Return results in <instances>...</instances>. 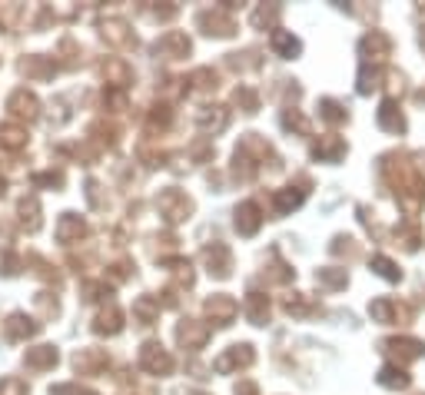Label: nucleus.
Here are the masks:
<instances>
[{"mask_svg":"<svg viewBox=\"0 0 425 395\" xmlns=\"http://www.w3.org/2000/svg\"><path fill=\"white\" fill-rule=\"evenodd\" d=\"M359 50H362V56H386L388 54V37H382V34H369V37H362V43H359Z\"/></svg>","mask_w":425,"mask_h":395,"instance_id":"nucleus-25","label":"nucleus"},{"mask_svg":"<svg viewBox=\"0 0 425 395\" xmlns=\"http://www.w3.org/2000/svg\"><path fill=\"white\" fill-rule=\"evenodd\" d=\"M196 123H200L206 133H220V130H226V123H229V113L222 110V107H203V110L196 113Z\"/></svg>","mask_w":425,"mask_h":395,"instance_id":"nucleus-13","label":"nucleus"},{"mask_svg":"<svg viewBox=\"0 0 425 395\" xmlns=\"http://www.w3.org/2000/svg\"><path fill=\"white\" fill-rule=\"evenodd\" d=\"M56 67L47 63L43 56H27V60H23V74H30V76H50Z\"/></svg>","mask_w":425,"mask_h":395,"instance_id":"nucleus-30","label":"nucleus"},{"mask_svg":"<svg viewBox=\"0 0 425 395\" xmlns=\"http://www.w3.org/2000/svg\"><path fill=\"white\" fill-rule=\"evenodd\" d=\"M103 74H107V83H116V87H127L129 83L127 63H120V60H110V63L103 67Z\"/></svg>","mask_w":425,"mask_h":395,"instance_id":"nucleus-29","label":"nucleus"},{"mask_svg":"<svg viewBox=\"0 0 425 395\" xmlns=\"http://www.w3.org/2000/svg\"><path fill=\"white\" fill-rule=\"evenodd\" d=\"M253 345H233L229 352H222L216 359V372H233V369H246V365H253Z\"/></svg>","mask_w":425,"mask_h":395,"instance_id":"nucleus-7","label":"nucleus"},{"mask_svg":"<svg viewBox=\"0 0 425 395\" xmlns=\"http://www.w3.org/2000/svg\"><path fill=\"white\" fill-rule=\"evenodd\" d=\"M196 23L203 27L206 34H216V37H229V34L236 30V20H233V14H229V7H213V10H203Z\"/></svg>","mask_w":425,"mask_h":395,"instance_id":"nucleus-2","label":"nucleus"},{"mask_svg":"<svg viewBox=\"0 0 425 395\" xmlns=\"http://www.w3.org/2000/svg\"><path fill=\"white\" fill-rule=\"evenodd\" d=\"M246 319L253 325H266V319H269V299L262 292H249L246 296Z\"/></svg>","mask_w":425,"mask_h":395,"instance_id":"nucleus-15","label":"nucleus"},{"mask_svg":"<svg viewBox=\"0 0 425 395\" xmlns=\"http://www.w3.org/2000/svg\"><path fill=\"white\" fill-rule=\"evenodd\" d=\"M160 50L169 56H186L189 54V40H186V34H176V30H173V34H167V37L156 43V54H160Z\"/></svg>","mask_w":425,"mask_h":395,"instance_id":"nucleus-17","label":"nucleus"},{"mask_svg":"<svg viewBox=\"0 0 425 395\" xmlns=\"http://www.w3.org/2000/svg\"><path fill=\"white\" fill-rule=\"evenodd\" d=\"M286 312L289 316H309V312H315V302L306 299V296H289L286 299Z\"/></svg>","mask_w":425,"mask_h":395,"instance_id":"nucleus-34","label":"nucleus"},{"mask_svg":"<svg viewBox=\"0 0 425 395\" xmlns=\"http://www.w3.org/2000/svg\"><path fill=\"white\" fill-rule=\"evenodd\" d=\"M282 127H286V130L309 133V123H306V116H302L299 110H286V113H282Z\"/></svg>","mask_w":425,"mask_h":395,"instance_id":"nucleus-35","label":"nucleus"},{"mask_svg":"<svg viewBox=\"0 0 425 395\" xmlns=\"http://www.w3.org/2000/svg\"><path fill=\"white\" fill-rule=\"evenodd\" d=\"M379 123L386 127V130H392V133H399L402 127H406V120H402V113L395 110V103L392 100H386L382 107H379Z\"/></svg>","mask_w":425,"mask_h":395,"instance_id":"nucleus-22","label":"nucleus"},{"mask_svg":"<svg viewBox=\"0 0 425 395\" xmlns=\"http://www.w3.org/2000/svg\"><path fill=\"white\" fill-rule=\"evenodd\" d=\"M319 116H322L326 123H342V120H346V110H342V103H335V100H322V103H319Z\"/></svg>","mask_w":425,"mask_h":395,"instance_id":"nucleus-31","label":"nucleus"},{"mask_svg":"<svg viewBox=\"0 0 425 395\" xmlns=\"http://www.w3.org/2000/svg\"><path fill=\"white\" fill-rule=\"evenodd\" d=\"M273 50H276L279 56H286V60H293L302 47H299V40L293 37V34H286V30H273Z\"/></svg>","mask_w":425,"mask_h":395,"instance_id":"nucleus-18","label":"nucleus"},{"mask_svg":"<svg viewBox=\"0 0 425 395\" xmlns=\"http://www.w3.org/2000/svg\"><path fill=\"white\" fill-rule=\"evenodd\" d=\"M189 209H193V203L186 200V193H180V189H163V193H160V213L167 216V223L186 220Z\"/></svg>","mask_w":425,"mask_h":395,"instance_id":"nucleus-3","label":"nucleus"},{"mask_svg":"<svg viewBox=\"0 0 425 395\" xmlns=\"http://www.w3.org/2000/svg\"><path fill=\"white\" fill-rule=\"evenodd\" d=\"M189 83H193L196 90H209V87H216V74H213L209 67H203V70H196V74L189 76Z\"/></svg>","mask_w":425,"mask_h":395,"instance_id":"nucleus-37","label":"nucleus"},{"mask_svg":"<svg viewBox=\"0 0 425 395\" xmlns=\"http://www.w3.org/2000/svg\"><path fill=\"white\" fill-rule=\"evenodd\" d=\"M3 332L10 342H20V339H30L40 332V322H34L30 316H23V312H14L10 319L3 322Z\"/></svg>","mask_w":425,"mask_h":395,"instance_id":"nucleus-8","label":"nucleus"},{"mask_svg":"<svg viewBox=\"0 0 425 395\" xmlns=\"http://www.w3.org/2000/svg\"><path fill=\"white\" fill-rule=\"evenodd\" d=\"M206 312H209V319L216 322V325H229V322L236 319V312H240V302L233 299V296H213V299L206 302Z\"/></svg>","mask_w":425,"mask_h":395,"instance_id":"nucleus-6","label":"nucleus"},{"mask_svg":"<svg viewBox=\"0 0 425 395\" xmlns=\"http://www.w3.org/2000/svg\"><path fill=\"white\" fill-rule=\"evenodd\" d=\"M276 209L279 213H289V209H296L302 200H306V189H296V186H289V189H279L276 196Z\"/></svg>","mask_w":425,"mask_h":395,"instance_id":"nucleus-23","label":"nucleus"},{"mask_svg":"<svg viewBox=\"0 0 425 395\" xmlns=\"http://www.w3.org/2000/svg\"><path fill=\"white\" fill-rule=\"evenodd\" d=\"M203 259H206V266H209V273H213V276H220V279H226V276H229V269H233V253H229V246H222V243L206 246Z\"/></svg>","mask_w":425,"mask_h":395,"instance_id":"nucleus-4","label":"nucleus"},{"mask_svg":"<svg viewBox=\"0 0 425 395\" xmlns=\"http://www.w3.org/2000/svg\"><path fill=\"white\" fill-rule=\"evenodd\" d=\"M0 147H7V150L27 147V130H23V127H14V123H3V127H0Z\"/></svg>","mask_w":425,"mask_h":395,"instance_id":"nucleus-20","label":"nucleus"},{"mask_svg":"<svg viewBox=\"0 0 425 395\" xmlns=\"http://www.w3.org/2000/svg\"><path fill=\"white\" fill-rule=\"evenodd\" d=\"M379 382L382 385H388V389H402V385H408V378L402 369H395V365H386L382 372H379Z\"/></svg>","mask_w":425,"mask_h":395,"instance_id":"nucleus-32","label":"nucleus"},{"mask_svg":"<svg viewBox=\"0 0 425 395\" xmlns=\"http://www.w3.org/2000/svg\"><path fill=\"white\" fill-rule=\"evenodd\" d=\"M133 312H136V319L143 322V325H153V319L160 316V299H153V296H140V299L133 302Z\"/></svg>","mask_w":425,"mask_h":395,"instance_id":"nucleus-19","label":"nucleus"},{"mask_svg":"<svg viewBox=\"0 0 425 395\" xmlns=\"http://www.w3.org/2000/svg\"><path fill=\"white\" fill-rule=\"evenodd\" d=\"M23 362H27V369H54L56 365V349L54 345H37V349H27V356H23Z\"/></svg>","mask_w":425,"mask_h":395,"instance_id":"nucleus-16","label":"nucleus"},{"mask_svg":"<svg viewBox=\"0 0 425 395\" xmlns=\"http://www.w3.org/2000/svg\"><path fill=\"white\" fill-rule=\"evenodd\" d=\"M7 110L14 113V116H20V120H37V113H40V103H37V96L30 94V90H14L10 94V100H7Z\"/></svg>","mask_w":425,"mask_h":395,"instance_id":"nucleus-5","label":"nucleus"},{"mask_svg":"<svg viewBox=\"0 0 425 395\" xmlns=\"http://www.w3.org/2000/svg\"><path fill=\"white\" fill-rule=\"evenodd\" d=\"M0 395H27V382L17 376L0 378Z\"/></svg>","mask_w":425,"mask_h":395,"instance_id":"nucleus-36","label":"nucleus"},{"mask_svg":"<svg viewBox=\"0 0 425 395\" xmlns=\"http://www.w3.org/2000/svg\"><path fill=\"white\" fill-rule=\"evenodd\" d=\"M313 156L319 163H339V160L346 156V143H342L339 136H322L313 147Z\"/></svg>","mask_w":425,"mask_h":395,"instance_id":"nucleus-9","label":"nucleus"},{"mask_svg":"<svg viewBox=\"0 0 425 395\" xmlns=\"http://www.w3.org/2000/svg\"><path fill=\"white\" fill-rule=\"evenodd\" d=\"M17 266H20V259L10 253V249H3V253H0V273H3V276H14V273H17Z\"/></svg>","mask_w":425,"mask_h":395,"instance_id":"nucleus-39","label":"nucleus"},{"mask_svg":"<svg viewBox=\"0 0 425 395\" xmlns=\"http://www.w3.org/2000/svg\"><path fill=\"white\" fill-rule=\"evenodd\" d=\"M34 183L37 186H63V173H37Z\"/></svg>","mask_w":425,"mask_h":395,"instance_id":"nucleus-40","label":"nucleus"},{"mask_svg":"<svg viewBox=\"0 0 425 395\" xmlns=\"http://www.w3.org/2000/svg\"><path fill=\"white\" fill-rule=\"evenodd\" d=\"M83 233H87V226H83V220H80L76 213H63V216H60V223H56V239H60V243H74Z\"/></svg>","mask_w":425,"mask_h":395,"instance_id":"nucleus-12","label":"nucleus"},{"mask_svg":"<svg viewBox=\"0 0 425 395\" xmlns=\"http://www.w3.org/2000/svg\"><path fill=\"white\" fill-rule=\"evenodd\" d=\"M259 226H262V216H259L256 203H242V206H236V229H240V236H256Z\"/></svg>","mask_w":425,"mask_h":395,"instance_id":"nucleus-10","label":"nucleus"},{"mask_svg":"<svg viewBox=\"0 0 425 395\" xmlns=\"http://www.w3.org/2000/svg\"><path fill=\"white\" fill-rule=\"evenodd\" d=\"M279 14H282V10H279L276 3H269V7H259L256 14H253V27H259V30H262V27H266V30H273V23L279 20Z\"/></svg>","mask_w":425,"mask_h":395,"instance_id":"nucleus-28","label":"nucleus"},{"mask_svg":"<svg viewBox=\"0 0 425 395\" xmlns=\"http://www.w3.org/2000/svg\"><path fill=\"white\" fill-rule=\"evenodd\" d=\"M140 365L147 369L149 376H167V372H173V356H169L160 342H147L140 349Z\"/></svg>","mask_w":425,"mask_h":395,"instance_id":"nucleus-1","label":"nucleus"},{"mask_svg":"<svg viewBox=\"0 0 425 395\" xmlns=\"http://www.w3.org/2000/svg\"><path fill=\"white\" fill-rule=\"evenodd\" d=\"M120 329H123V312H120L116 306L103 309V312L96 316V322H93V332H100V336H116Z\"/></svg>","mask_w":425,"mask_h":395,"instance_id":"nucleus-14","label":"nucleus"},{"mask_svg":"<svg viewBox=\"0 0 425 395\" xmlns=\"http://www.w3.org/2000/svg\"><path fill=\"white\" fill-rule=\"evenodd\" d=\"M372 269H375V273H379L382 279H399V269L388 263L386 256H375V259H372Z\"/></svg>","mask_w":425,"mask_h":395,"instance_id":"nucleus-38","label":"nucleus"},{"mask_svg":"<svg viewBox=\"0 0 425 395\" xmlns=\"http://www.w3.org/2000/svg\"><path fill=\"white\" fill-rule=\"evenodd\" d=\"M315 279L322 282V286H329V289H342V286H346V269L326 266V269H319V273H315Z\"/></svg>","mask_w":425,"mask_h":395,"instance_id":"nucleus-27","label":"nucleus"},{"mask_svg":"<svg viewBox=\"0 0 425 395\" xmlns=\"http://www.w3.org/2000/svg\"><path fill=\"white\" fill-rule=\"evenodd\" d=\"M233 100H236L246 113H256L259 110V94L253 90V87H240V90L233 94Z\"/></svg>","mask_w":425,"mask_h":395,"instance_id":"nucleus-33","label":"nucleus"},{"mask_svg":"<svg viewBox=\"0 0 425 395\" xmlns=\"http://www.w3.org/2000/svg\"><path fill=\"white\" fill-rule=\"evenodd\" d=\"M20 220H23V226H27L30 233H34V229L40 226V203L34 200V196L20 203Z\"/></svg>","mask_w":425,"mask_h":395,"instance_id":"nucleus-26","label":"nucleus"},{"mask_svg":"<svg viewBox=\"0 0 425 395\" xmlns=\"http://www.w3.org/2000/svg\"><path fill=\"white\" fill-rule=\"evenodd\" d=\"M103 37L110 40V43L127 47L129 40H133V34L127 30V23H123V20H107V23H103Z\"/></svg>","mask_w":425,"mask_h":395,"instance_id":"nucleus-24","label":"nucleus"},{"mask_svg":"<svg viewBox=\"0 0 425 395\" xmlns=\"http://www.w3.org/2000/svg\"><path fill=\"white\" fill-rule=\"evenodd\" d=\"M74 365L80 372H96V369H103L107 365V356L103 352H96V349H83V352H76Z\"/></svg>","mask_w":425,"mask_h":395,"instance_id":"nucleus-21","label":"nucleus"},{"mask_svg":"<svg viewBox=\"0 0 425 395\" xmlns=\"http://www.w3.org/2000/svg\"><path fill=\"white\" fill-rule=\"evenodd\" d=\"M176 339L183 342L186 349H200V345H206V339H209V329L206 325H200V322L186 319L180 329H176Z\"/></svg>","mask_w":425,"mask_h":395,"instance_id":"nucleus-11","label":"nucleus"}]
</instances>
